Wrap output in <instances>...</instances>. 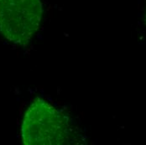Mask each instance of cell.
Returning a JSON list of instances; mask_svg holds the SVG:
<instances>
[{
  "label": "cell",
  "instance_id": "cell-1",
  "mask_svg": "<svg viewBox=\"0 0 146 145\" xmlns=\"http://www.w3.org/2000/svg\"><path fill=\"white\" fill-rule=\"evenodd\" d=\"M69 136L68 119L53 105L41 98L29 104L21 127L24 144H66Z\"/></svg>",
  "mask_w": 146,
  "mask_h": 145
},
{
  "label": "cell",
  "instance_id": "cell-2",
  "mask_svg": "<svg viewBox=\"0 0 146 145\" xmlns=\"http://www.w3.org/2000/svg\"><path fill=\"white\" fill-rule=\"evenodd\" d=\"M40 0H0V33L12 43L26 46L39 29Z\"/></svg>",
  "mask_w": 146,
  "mask_h": 145
},
{
  "label": "cell",
  "instance_id": "cell-3",
  "mask_svg": "<svg viewBox=\"0 0 146 145\" xmlns=\"http://www.w3.org/2000/svg\"><path fill=\"white\" fill-rule=\"evenodd\" d=\"M145 24H146V14H145Z\"/></svg>",
  "mask_w": 146,
  "mask_h": 145
}]
</instances>
